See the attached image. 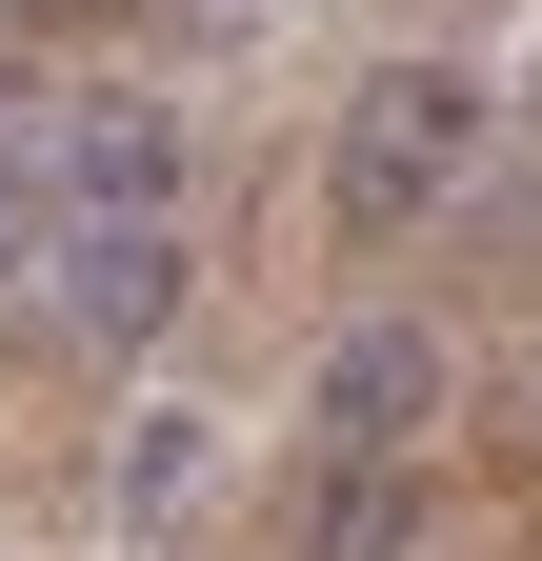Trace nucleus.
Segmentation results:
<instances>
[{"label": "nucleus", "mask_w": 542, "mask_h": 561, "mask_svg": "<svg viewBox=\"0 0 542 561\" xmlns=\"http://www.w3.org/2000/svg\"><path fill=\"white\" fill-rule=\"evenodd\" d=\"M462 161H483V81L462 60H382L342 101V140H321V201H342V241H402Z\"/></svg>", "instance_id": "1"}, {"label": "nucleus", "mask_w": 542, "mask_h": 561, "mask_svg": "<svg viewBox=\"0 0 542 561\" xmlns=\"http://www.w3.org/2000/svg\"><path fill=\"white\" fill-rule=\"evenodd\" d=\"M442 321H342V341H321V381H302V421H321V461H422V421H442Z\"/></svg>", "instance_id": "2"}, {"label": "nucleus", "mask_w": 542, "mask_h": 561, "mask_svg": "<svg viewBox=\"0 0 542 561\" xmlns=\"http://www.w3.org/2000/svg\"><path fill=\"white\" fill-rule=\"evenodd\" d=\"M161 181H181V121L161 101H60L41 121V201L60 221H161Z\"/></svg>", "instance_id": "3"}, {"label": "nucleus", "mask_w": 542, "mask_h": 561, "mask_svg": "<svg viewBox=\"0 0 542 561\" xmlns=\"http://www.w3.org/2000/svg\"><path fill=\"white\" fill-rule=\"evenodd\" d=\"M181 280H201L181 221H60V321H81L101 362H142V341L181 321Z\"/></svg>", "instance_id": "4"}, {"label": "nucleus", "mask_w": 542, "mask_h": 561, "mask_svg": "<svg viewBox=\"0 0 542 561\" xmlns=\"http://www.w3.org/2000/svg\"><path fill=\"white\" fill-rule=\"evenodd\" d=\"M302 561H422V461H342L321 522H302Z\"/></svg>", "instance_id": "5"}, {"label": "nucleus", "mask_w": 542, "mask_h": 561, "mask_svg": "<svg viewBox=\"0 0 542 561\" xmlns=\"http://www.w3.org/2000/svg\"><path fill=\"white\" fill-rule=\"evenodd\" d=\"M201 461H222V421H201V401H142V442H121V522L201 502Z\"/></svg>", "instance_id": "6"}]
</instances>
